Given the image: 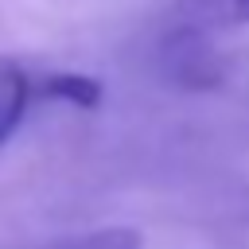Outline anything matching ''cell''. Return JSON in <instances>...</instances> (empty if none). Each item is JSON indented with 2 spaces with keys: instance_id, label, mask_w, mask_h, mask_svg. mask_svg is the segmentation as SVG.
<instances>
[{
  "instance_id": "cell-1",
  "label": "cell",
  "mask_w": 249,
  "mask_h": 249,
  "mask_svg": "<svg viewBox=\"0 0 249 249\" xmlns=\"http://www.w3.org/2000/svg\"><path fill=\"white\" fill-rule=\"evenodd\" d=\"M31 78L19 62L0 58V144L12 140V132L19 128L27 105H31Z\"/></svg>"
},
{
  "instance_id": "cell-2",
  "label": "cell",
  "mask_w": 249,
  "mask_h": 249,
  "mask_svg": "<svg viewBox=\"0 0 249 249\" xmlns=\"http://www.w3.org/2000/svg\"><path fill=\"white\" fill-rule=\"evenodd\" d=\"M187 31H230L249 27V0H183Z\"/></svg>"
},
{
  "instance_id": "cell-3",
  "label": "cell",
  "mask_w": 249,
  "mask_h": 249,
  "mask_svg": "<svg viewBox=\"0 0 249 249\" xmlns=\"http://www.w3.org/2000/svg\"><path fill=\"white\" fill-rule=\"evenodd\" d=\"M39 93L47 101H62L74 109H97L105 101V86L93 74H78V70H54L39 82Z\"/></svg>"
},
{
  "instance_id": "cell-4",
  "label": "cell",
  "mask_w": 249,
  "mask_h": 249,
  "mask_svg": "<svg viewBox=\"0 0 249 249\" xmlns=\"http://www.w3.org/2000/svg\"><path fill=\"white\" fill-rule=\"evenodd\" d=\"M51 249H144V233L132 226H109V230H89L54 241Z\"/></svg>"
}]
</instances>
